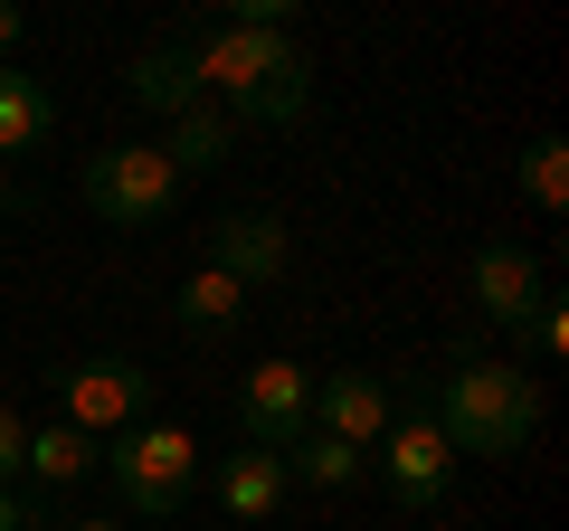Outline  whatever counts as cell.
<instances>
[{
    "instance_id": "1",
    "label": "cell",
    "mask_w": 569,
    "mask_h": 531,
    "mask_svg": "<svg viewBox=\"0 0 569 531\" xmlns=\"http://www.w3.org/2000/svg\"><path fill=\"white\" fill-rule=\"evenodd\" d=\"M427 418L456 455H503L512 465L541 428V380H522L512 361H456V380H437Z\"/></svg>"
},
{
    "instance_id": "2",
    "label": "cell",
    "mask_w": 569,
    "mask_h": 531,
    "mask_svg": "<svg viewBox=\"0 0 569 531\" xmlns=\"http://www.w3.org/2000/svg\"><path fill=\"white\" fill-rule=\"evenodd\" d=\"M96 465L114 474V493H123L133 512H152V522H162V512H181L190 484H200V437L171 428V418H133V428H123Z\"/></svg>"
},
{
    "instance_id": "3",
    "label": "cell",
    "mask_w": 569,
    "mask_h": 531,
    "mask_svg": "<svg viewBox=\"0 0 569 531\" xmlns=\"http://www.w3.org/2000/svg\"><path fill=\"white\" fill-rule=\"evenodd\" d=\"M171 200H181V171L162 162V143H114L86 162V209L104 228H152L171 219Z\"/></svg>"
},
{
    "instance_id": "4",
    "label": "cell",
    "mask_w": 569,
    "mask_h": 531,
    "mask_svg": "<svg viewBox=\"0 0 569 531\" xmlns=\"http://www.w3.org/2000/svg\"><path fill=\"white\" fill-rule=\"evenodd\" d=\"M181 67L200 77V96L219 86V96H247V86H266L276 67H295V29H247V20H200L181 39Z\"/></svg>"
},
{
    "instance_id": "5",
    "label": "cell",
    "mask_w": 569,
    "mask_h": 531,
    "mask_svg": "<svg viewBox=\"0 0 569 531\" xmlns=\"http://www.w3.org/2000/svg\"><path fill=\"white\" fill-rule=\"evenodd\" d=\"M152 409V370L142 361H123V351H96V361H77V370H58V418L67 428H133V418Z\"/></svg>"
},
{
    "instance_id": "6",
    "label": "cell",
    "mask_w": 569,
    "mask_h": 531,
    "mask_svg": "<svg viewBox=\"0 0 569 531\" xmlns=\"http://www.w3.org/2000/svg\"><path fill=\"white\" fill-rule=\"evenodd\" d=\"M238 428H247V447H257V455H284L295 437H313V370L257 361L238 380Z\"/></svg>"
},
{
    "instance_id": "7",
    "label": "cell",
    "mask_w": 569,
    "mask_h": 531,
    "mask_svg": "<svg viewBox=\"0 0 569 531\" xmlns=\"http://www.w3.org/2000/svg\"><path fill=\"white\" fill-rule=\"evenodd\" d=\"M447 474H456V447L437 437V418H427V409H408V418H389V428H380V484L399 493L408 512L437 503Z\"/></svg>"
},
{
    "instance_id": "8",
    "label": "cell",
    "mask_w": 569,
    "mask_h": 531,
    "mask_svg": "<svg viewBox=\"0 0 569 531\" xmlns=\"http://www.w3.org/2000/svg\"><path fill=\"white\" fill-rule=\"evenodd\" d=\"M284 257H295V238H284L276 209H228V219H209V266H219L228 285H276Z\"/></svg>"
},
{
    "instance_id": "9",
    "label": "cell",
    "mask_w": 569,
    "mask_h": 531,
    "mask_svg": "<svg viewBox=\"0 0 569 531\" xmlns=\"http://www.w3.org/2000/svg\"><path fill=\"white\" fill-rule=\"evenodd\" d=\"M399 418L380 370H332L313 380V437H342V447H380V428Z\"/></svg>"
},
{
    "instance_id": "10",
    "label": "cell",
    "mask_w": 569,
    "mask_h": 531,
    "mask_svg": "<svg viewBox=\"0 0 569 531\" xmlns=\"http://www.w3.org/2000/svg\"><path fill=\"white\" fill-rule=\"evenodd\" d=\"M541 304V266L522 257V247L512 238H493V247H475V313H485V323H522V313Z\"/></svg>"
},
{
    "instance_id": "11",
    "label": "cell",
    "mask_w": 569,
    "mask_h": 531,
    "mask_svg": "<svg viewBox=\"0 0 569 531\" xmlns=\"http://www.w3.org/2000/svg\"><path fill=\"white\" fill-rule=\"evenodd\" d=\"M123 86H133V104H142V114H171V123L209 104V96H200V77L181 67V48H142V58L123 67Z\"/></svg>"
},
{
    "instance_id": "12",
    "label": "cell",
    "mask_w": 569,
    "mask_h": 531,
    "mask_svg": "<svg viewBox=\"0 0 569 531\" xmlns=\"http://www.w3.org/2000/svg\"><path fill=\"white\" fill-rule=\"evenodd\" d=\"M48 133H58V96L39 77H20V67H0V162L10 152H39Z\"/></svg>"
},
{
    "instance_id": "13",
    "label": "cell",
    "mask_w": 569,
    "mask_h": 531,
    "mask_svg": "<svg viewBox=\"0 0 569 531\" xmlns=\"http://www.w3.org/2000/svg\"><path fill=\"white\" fill-rule=\"evenodd\" d=\"M284 484H295V474H284V455H228V474H219V503H228V522H266V512L284 503Z\"/></svg>"
},
{
    "instance_id": "14",
    "label": "cell",
    "mask_w": 569,
    "mask_h": 531,
    "mask_svg": "<svg viewBox=\"0 0 569 531\" xmlns=\"http://www.w3.org/2000/svg\"><path fill=\"white\" fill-rule=\"evenodd\" d=\"M20 474H39L48 493H58V484H86V474H96V437L58 418V428H39V437L20 447Z\"/></svg>"
},
{
    "instance_id": "15",
    "label": "cell",
    "mask_w": 569,
    "mask_h": 531,
    "mask_svg": "<svg viewBox=\"0 0 569 531\" xmlns=\"http://www.w3.org/2000/svg\"><path fill=\"white\" fill-rule=\"evenodd\" d=\"M238 313H247V285H228L219 266H200L181 285V332L190 342H219V332H238Z\"/></svg>"
},
{
    "instance_id": "16",
    "label": "cell",
    "mask_w": 569,
    "mask_h": 531,
    "mask_svg": "<svg viewBox=\"0 0 569 531\" xmlns=\"http://www.w3.org/2000/svg\"><path fill=\"white\" fill-rule=\"evenodd\" d=\"M228 152H238V114H209V104H200V114H181V123H171L162 162H171V171H219Z\"/></svg>"
},
{
    "instance_id": "17",
    "label": "cell",
    "mask_w": 569,
    "mask_h": 531,
    "mask_svg": "<svg viewBox=\"0 0 569 531\" xmlns=\"http://www.w3.org/2000/svg\"><path fill=\"white\" fill-rule=\"evenodd\" d=\"M305 104H313V77H305V58H295V67H276L266 86H247L238 114H247V123H284V133H295V123H305Z\"/></svg>"
},
{
    "instance_id": "18",
    "label": "cell",
    "mask_w": 569,
    "mask_h": 531,
    "mask_svg": "<svg viewBox=\"0 0 569 531\" xmlns=\"http://www.w3.org/2000/svg\"><path fill=\"white\" fill-rule=\"evenodd\" d=\"M522 190H531V209H550V219L569 209V143L560 133H531L522 143Z\"/></svg>"
},
{
    "instance_id": "19",
    "label": "cell",
    "mask_w": 569,
    "mask_h": 531,
    "mask_svg": "<svg viewBox=\"0 0 569 531\" xmlns=\"http://www.w3.org/2000/svg\"><path fill=\"white\" fill-rule=\"evenodd\" d=\"M284 474H305V484L342 493L351 474H361V447H342V437H295V447H284Z\"/></svg>"
},
{
    "instance_id": "20",
    "label": "cell",
    "mask_w": 569,
    "mask_h": 531,
    "mask_svg": "<svg viewBox=\"0 0 569 531\" xmlns=\"http://www.w3.org/2000/svg\"><path fill=\"white\" fill-rule=\"evenodd\" d=\"M522 332H531V351H541V361H560V351H569V313H560V294H541V304L522 313Z\"/></svg>"
},
{
    "instance_id": "21",
    "label": "cell",
    "mask_w": 569,
    "mask_h": 531,
    "mask_svg": "<svg viewBox=\"0 0 569 531\" xmlns=\"http://www.w3.org/2000/svg\"><path fill=\"white\" fill-rule=\"evenodd\" d=\"M20 447H29V428L10 409H0V484H10V474H20Z\"/></svg>"
},
{
    "instance_id": "22",
    "label": "cell",
    "mask_w": 569,
    "mask_h": 531,
    "mask_svg": "<svg viewBox=\"0 0 569 531\" xmlns=\"http://www.w3.org/2000/svg\"><path fill=\"white\" fill-rule=\"evenodd\" d=\"M0 531H29V503H20L10 484H0Z\"/></svg>"
},
{
    "instance_id": "23",
    "label": "cell",
    "mask_w": 569,
    "mask_h": 531,
    "mask_svg": "<svg viewBox=\"0 0 569 531\" xmlns=\"http://www.w3.org/2000/svg\"><path fill=\"white\" fill-rule=\"evenodd\" d=\"M20 48V0H0V58Z\"/></svg>"
},
{
    "instance_id": "24",
    "label": "cell",
    "mask_w": 569,
    "mask_h": 531,
    "mask_svg": "<svg viewBox=\"0 0 569 531\" xmlns=\"http://www.w3.org/2000/svg\"><path fill=\"white\" fill-rule=\"evenodd\" d=\"M67 531H123V522H67Z\"/></svg>"
},
{
    "instance_id": "25",
    "label": "cell",
    "mask_w": 569,
    "mask_h": 531,
    "mask_svg": "<svg viewBox=\"0 0 569 531\" xmlns=\"http://www.w3.org/2000/svg\"><path fill=\"white\" fill-rule=\"evenodd\" d=\"M0 209H10V162H0Z\"/></svg>"
}]
</instances>
